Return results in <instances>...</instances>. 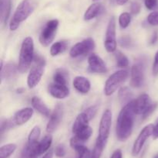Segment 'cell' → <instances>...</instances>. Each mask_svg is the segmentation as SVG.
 <instances>
[{"label":"cell","instance_id":"6da1fadb","mask_svg":"<svg viewBox=\"0 0 158 158\" xmlns=\"http://www.w3.org/2000/svg\"><path fill=\"white\" fill-rule=\"evenodd\" d=\"M135 112L133 108V101L123 106L119 114L116 125V133L120 141H126L131 136L134 128Z\"/></svg>","mask_w":158,"mask_h":158},{"label":"cell","instance_id":"7a4b0ae2","mask_svg":"<svg viewBox=\"0 0 158 158\" xmlns=\"http://www.w3.org/2000/svg\"><path fill=\"white\" fill-rule=\"evenodd\" d=\"M36 7V2L35 0H23L19 4L12 15L9 23V29L14 31L17 29L23 22H24Z\"/></svg>","mask_w":158,"mask_h":158},{"label":"cell","instance_id":"3957f363","mask_svg":"<svg viewBox=\"0 0 158 158\" xmlns=\"http://www.w3.org/2000/svg\"><path fill=\"white\" fill-rule=\"evenodd\" d=\"M34 43L32 37H27L22 43L19 54L18 70L19 72L25 73L27 71L34 59Z\"/></svg>","mask_w":158,"mask_h":158},{"label":"cell","instance_id":"277c9868","mask_svg":"<svg viewBox=\"0 0 158 158\" xmlns=\"http://www.w3.org/2000/svg\"><path fill=\"white\" fill-rule=\"evenodd\" d=\"M129 77V72L127 70H120L111 74L106 80L104 85V94L110 96L114 94L124 83Z\"/></svg>","mask_w":158,"mask_h":158},{"label":"cell","instance_id":"5b68a950","mask_svg":"<svg viewBox=\"0 0 158 158\" xmlns=\"http://www.w3.org/2000/svg\"><path fill=\"white\" fill-rule=\"evenodd\" d=\"M59 26L58 20H51L46 23L40 33L39 40L43 46H48L55 38Z\"/></svg>","mask_w":158,"mask_h":158},{"label":"cell","instance_id":"8992f818","mask_svg":"<svg viewBox=\"0 0 158 158\" xmlns=\"http://www.w3.org/2000/svg\"><path fill=\"white\" fill-rule=\"evenodd\" d=\"M104 46L106 51L113 53L117 50V39H116V20L112 16L109 20L106 35H105Z\"/></svg>","mask_w":158,"mask_h":158},{"label":"cell","instance_id":"52a82bcc","mask_svg":"<svg viewBox=\"0 0 158 158\" xmlns=\"http://www.w3.org/2000/svg\"><path fill=\"white\" fill-rule=\"evenodd\" d=\"M95 48V42L92 38H86L76 43L69 51V55L73 58L88 54Z\"/></svg>","mask_w":158,"mask_h":158},{"label":"cell","instance_id":"ba28073f","mask_svg":"<svg viewBox=\"0 0 158 158\" xmlns=\"http://www.w3.org/2000/svg\"><path fill=\"white\" fill-rule=\"evenodd\" d=\"M111 124H112V112L110 109H106L103 113L100 119L99 126V139L103 141H107L110 132Z\"/></svg>","mask_w":158,"mask_h":158},{"label":"cell","instance_id":"9c48e42d","mask_svg":"<svg viewBox=\"0 0 158 158\" xmlns=\"http://www.w3.org/2000/svg\"><path fill=\"white\" fill-rule=\"evenodd\" d=\"M154 125L153 124H149V125H146L143 129L140 131V134L137 136V139L134 142V146H133L132 149V154L134 156H137L140 153L141 151L142 148H143V145H144L145 142L147 139L153 135V131H154Z\"/></svg>","mask_w":158,"mask_h":158},{"label":"cell","instance_id":"30bf717a","mask_svg":"<svg viewBox=\"0 0 158 158\" xmlns=\"http://www.w3.org/2000/svg\"><path fill=\"white\" fill-rule=\"evenodd\" d=\"M144 83V67L141 63L133 65L131 68V85L134 88H140Z\"/></svg>","mask_w":158,"mask_h":158},{"label":"cell","instance_id":"8fae6325","mask_svg":"<svg viewBox=\"0 0 158 158\" xmlns=\"http://www.w3.org/2000/svg\"><path fill=\"white\" fill-rule=\"evenodd\" d=\"M63 116V106L61 105H57L56 106L55 109L53 110L52 113L50 116L49 122L46 125V132L49 133H52L58 128L61 122Z\"/></svg>","mask_w":158,"mask_h":158},{"label":"cell","instance_id":"7c38bea8","mask_svg":"<svg viewBox=\"0 0 158 158\" xmlns=\"http://www.w3.org/2000/svg\"><path fill=\"white\" fill-rule=\"evenodd\" d=\"M152 101L148 94H140L133 100V108L136 115H143L147 109L152 105Z\"/></svg>","mask_w":158,"mask_h":158},{"label":"cell","instance_id":"4fadbf2b","mask_svg":"<svg viewBox=\"0 0 158 158\" xmlns=\"http://www.w3.org/2000/svg\"><path fill=\"white\" fill-rule=\"evenodd\" d=\"M88 64H89V70L91 72L104 74L107 71L106 66L103 59L96 54H91L89 56Z\"/></svg>","mask_w":158,"mask_h":158},{"label":"cell","instance_id":"5bb4252c","mask_svg":"<svg viewBox=\"0 0 158 158\" xmlns=\"http://www.w3.org/2000/svg\"><path fill=\"white\" fill-rule=\"evenodd\" d=\"M44 74V67L35 64L29 71L27 77V85L29 88H33L40 83Z\"/></svg>","mask_w":158,"mask_h":158},{"label":"cell","instance_id":"9a60e30c","mask_svg":"<svg viewBox=\"0 0 158 158\" xmlns=\"http://www.w3.org/2000/svg\"><path fill=\"white\" fill-rule=\"evenodd\" d=\"M48 91L52 97L58 99H65L69 94V90L66 85H60V84H56L55 82L49 85Z\"/></svg>","mask_w":158,"mask_h":158},{"label":"cell","instance_id":"2e32d148","mask_svg":"<svg viewBox=\"0 0 158 158\" xmlns=\"http://www.w3.org/2000/svg\"><path fill=\"white\" fill-rule=\"evenodd\" d=\"M32 115H33V109L32 108H22L15 113L12 121L15 125H21L23 124L26 123L32 118Z\"/></svg>","mask_w":158,"mask_h":158},{"label":"cell","instance_id":"e0dca14e","mask_svg":"<svg viewBox=\"0 0 158 158\" xmlns=\"http://www.w3.org/2000/svg\"><path fill=\"white\" fill-rule=\"evenodd\" d=\"M74 88L82 94H86L89 91L91 85L89 81L83 76H77L73 81Z\"/></svg>","mask_w":158,"mask_h":158},{"label":"cell","instance_id":"ac0fdd59","mask_svg":"<svg viewBox=\"0 0 158 158\" xmlns=\"http://www.w3.org/2000/svg\"><path fill=\"white\" fill-rule=\"evenodd\" d=\"M103 12V6L100 3L95 2L89 6L86 11L84 13V20L86 21L93 20L100 15V13Z\"/></svg>","mask_w":158,"mask_h":158},{"label":"cell","instance_id":"d6986e66","mask_svg":"<svg viewBox=\"0 0 158 158\" xmlns=\"http://www.w3.org/2000/svg\"><path fill=\"white\" fill-rule=\"evenodd\" d=\"M31 102H32V107L36 111H38L40 114L46 116V117L50 116V110H49L47 105L44 103V102L40 98L34 96L32 99V100H31Z\"/></svg>","mask_w":158,"mask_h":158},{"label":"cell","instance_id":"ffe728a7","mask_svg":"<svg viewBox=\"0 0 158 158\" xmlns=\"http://www.w3.org/2000/svg\"><path fill=\"white\" fill-rule=\"evenodd\" d=\"M12 0H0V20L2 24H6L11 11Z\"/></svg>","mask_w":158,"mask_h":158},{"label":"cell","instance_id":"44dd1931","mask_svg":"<svg viewBox=\"0 0 158 158\" xmlns=\"http://www.w3.org/2000/svg\"><path fill=\"white\" fill-rule=\"evenodd\" d=\"M89 119L88 118L87 115L83 112L80 113L78 115V116L76 119L75 122H74L73 125V133L75 134L77 133L79 130L83 129V127L88 125V122H89Z\"/></svg>","mask_w":158,"mask_h":158},{"label":"cell","instance_id":"7402d4cb","mask_svg":"<svg viewBox=\"0 0 158 158\" xmlns=\"http://www.w3.org/2000/svg\"><path fill=\"white\" fill-rule=\"evenodd\" d=\"M18 67L15 66L14 63H8L1 69V79H11L16 74Z\"/></svg>","mask_w":158,"mask_h":158},{"label":"cell","instance_id":"603a6c76","mask_svg":"<svg viewBox=\"0 0 158 158\" xmlns=\"http://www.w3.org/2000/svg\"><path fill=\"white\" fill-rule=\"evenodd\" d=\"M53 81L55 83L66 85L69 82V74L64 68H59L53 74Z\"/></svg>","mask_w":158,"mask_h":158},{"label":"cell","instance_id":"cb8c5ba5","mask_svg":"<svg viewBox=\"0 0 158 158\" xmlns=\"http://www.w3.org/2000/svg\"><path fill=\"white\" fill-rule=\"evenodd\" d=\"M118 97L122 105H126L133 101V93L128 87H122L118 92Z\"/></svg>","mask_w":158,"mask_h":158},{"label":"cell","instance_id":"d4e9b609","mask_svg":"<svg viewBox=\"0 0 158 158\" xmlns=\"http://www.w3.org/2000/svg\"><path fill=\"white\" fill-rule=\"evenodd\" d=\"M52 142V137L51 135H46L45 136L43 139H41L40 142H39L38 147H37V152H38V155L43 154V153H46L50 147L51 144Z\"/></svg>","mask_w":158,"mask_h":158},{"label":"cell","instance_id":"484cf974","mask_svg":"<svg viewBox=\"0 0 158 158\" xmlns=\"http://www.w3.org/2000/svg\"><path fill=\"white\" fill-rule=\"evenodd\" d=\"M68 43L66 41H58L54 43L50 47V54L52 57L59 55L67 49Z\"/></svg>","mask_w":158,"mask_h":158},{"label":"cell","instance_id":"4316f807","mask_svg":"<svg viewBox=\"0 0 158 158\" xmlns=\"http://www.w3.org/2000/svg\"><path fill=\"white\" fill-rule=\"evenodd\" d=\"M92 133V128L88 125H86V126L83 127V128L81 129L80 130H79L77 133H75V136H76L80 142L84 143L86 141H87L88 139H89V138L90 137Z\"/></svg>","mask_w":158,"mask_h":158},{"label":"cell","instance_id":"83f0119b","mask_svg":"<svg viewBox=\"0 0 158 158\" xmlns=\"http://www.w3.org/2000/svg\"><path fill=\"white\" fill-rule=\"evenodd\" d=\"M106 141H103L97 138L95 146L94 147V150L91 152V155L89 158H100L102 153L103 151V149H104L105 146H106Z\"/></svg>","mask_w":158,"mask_h":158},{"label":"cell","instance_id":"f1b7e54d","mask_svg":"<svg viewBox=\"0 0 158 158\" xmlns=\"http://www.w3.org/2000/svg\"><path fill=\"white\" fill-rule=\"evenodd\" d=\"M16 145L9 143L2 146L0 148V158H9L16 150Z\"/></svg>","mask_w":158,"mask_h":158},{"label":"cell","instance_id":"f546056e","mask_svg":"<svg viewBox=\"0 0 158 158\" xmlns=\"http://www.w3.org/2000/svg\"><path fill=\"white\" fill-rule=\"evenodd\" d=\"M77 154V158H89L91 153L89 149L84 145H78L74 147Z\"/></svg>","mask_w":158,"mask_h":158},{"label":"cell","instance_id":"4dcf8cb0","mask_svg":"<svg viewBox=\"0 0 158 158\" xmlns=\"http://www.w3.org/2000/svg\"><path fill=\"white\" fill-rule=\"evenodd\" d=\"M115 58L118 68H127L129 65V60L127 57L120 50L116 51Z\"/></svg>","mask_w":158,"mask_h":158},{"label":"cell","instance_id":"1f68e13d","mask_svg":"<svg viewBox=\"0 0 158 158\" xmlns=\"http://www.w3.org/2000/svg\"><path fill=\"white\" fill-rule=\"evenodd\" d=\"M41 130L39 126H35L31 132L29 133V137H28V143L35 144L39 143V138H40Z\"/></svg>","mask_w":158,"mask_h":158},{"label":"cell","instance_id":"d6a6232c","mask_svg":"<svg viewBox=\"0 0 158 158\" xmlns=\"http://www.w3.org/2000/svg\"><path fill=\"white\" fill-rule=\"evenodd\" d=\"M131 22V15L129 12H123L119 16V24L120 27L126 29Z\"/></svg>","mask_w":158,"mask_h":158},{"label":"cell","instance_id":"836d02e7","mask_svg":"<svg viewBox=\"0 0 158 158\" xmlns=\"http://www.w3.org/2000/svg\"><path fill=\"white\" fill-rule=\"evenodd\" d=\"M147 21L151 26H158V11H154L148 15Z\"/></svg>","mask_w":158,"mask_h":158},{"label":"cell","instance_id":"e575fe53","mask_svg":"<svg viewBox=\"0 0 158 158\" xmlns=\"http://www.w3.org/2000/svg\"><path fill=\"white\" fill-rule=\"evenodd\" d=\"M158 104L157 102H154V103H152V105H151V106L149 107V108H148V109L145 111V112L143 113V115H142V118H143V119L144 120V119H148V117H149L150 116H151V114H152L153 112H154V111L156 110V108H157Z\"/></svg>","mask_w":158,"mask_h":158},{"label":"cell","instance_id":"d590c367","mask_svg":"<svg viewBox=\"0 0 158 158\" xmlns=\"http://www.w3.org/2000/svg\"><path fill=\"white\" fill-rule=\"evenodd\" d=\"M14 125H15V124H14L13 121L8 120V119H5V120L2 121L1 128H0V129H1V134L2 135L3 133H4L6 129L11 128V127L13 126Z\"/></svg>","mask_w":158,"mask_h":158},{"label":"cell","instance_id":"8d00e7d4","mask_svg":"<svg viewBox=\"0 0 158 158\" xmlns=\"http://www.w3.org/2000/svg\"><path fill=\"white\" fill-rule=\"evenodd\" d=\"M55 154L58 157H63L66 154V148L63 144H59L55 149Z\"/></svg>","mask_w":158,"mask_h":158},{"label":"cell","instance_id":"74e56055","mask_svg":"<svg viewBox=\"0 0 158 158\" xmlns=\"http://www.w3.org/2000/svg\"><path fill=\"white\" fill-rule=\"evenodd\" d=\"M84 112L87 115L88 118H89V120H90V119H92L93 118L96 116V114H97V106L93 105V106L89 107V108H87L86 110H85Z\"/></svg>","mask_w":158,"mask_h":158},{"label":"cell","instance_id":"f35d334b","mask_svg":"<svg viewBox=\"0 0 158 158\" xmlns=\"http://www.w3.org/2000/svg\"><path fill=\"white\" fill-rule=\"evenodd\" d=\"M144 5L149 10H154L157 7L158 0H144Z\"/></svg>","mask_w":158,"mask_h":158},{"label":"cell","instance_id":"ab89813d","mask_svg":"<svg viewBox=\"0 0 158 158\" xmlns=\"http://www.w3.org/2000/svg\"><path fill=\"white\" fill-rule=\"evenodd\" d=\"M140 9H141V6L139 2H133L131 3V13L134 14V15H137L140 12Z\"/></svg>","mask_w":158,"mask_h":158},{"label":"cell","instance_id":"60d3db41","mask_svg":"<svg viewBox=\"0 0 158 158\" xmlns=\"http://www.w3.org/2000/svg\"><path fill=\"white\" fill-rule=\"evenodd\" d=\"M119 43H120V46L123 47H129L131 45V38L128 37H122L119 40Z\"/></svg>","mask_w":158,"mask_h":158},{"label":"cell","instance_id":"b9f144b4","mask_svg":"<svg viewBox=\"0 0 158 158\" xmlns=\"http://www.w3.org/2000/svg\"><path fill=\"white\" fill-rule=\"evenodd\" d=\"M152 71H153V74H154V76L158 75V51H157V53L155 54V56H154Z\"/></svg>","mask_w":158,"mask_h":158},{"label":"cell","instance_id":"7bdbcfd3","mask_svg":"<svg viewBox=\"0 0 158 158\" xmlns=\"http://www.w3.org/2000/svg\"><path fill=\"white\" fill-rule=\"evenodd\" d=\"M33 60L35 62V64L41 65V66L43 67H45V65H46V60H45V59L42 56L39 55V54H35L34 56Z\"/></svg>","mask_w":158,"mask_h":158},{"label":"cell","instance_id":"ee69618b","mask_svg":"<svg viewBox=\"0 0 158 158\" xmlns=\"http://www.w3.org/2000/svg\"><path fill=\"white\" fill-rule=\"evenodd\" d=\"M122 152L120 150H116L113 153L112 156H110V158H122Z\"/></svg>","mask_w":158,"mask_h":158},{"label":"cell","instance_id":"f6af8a7d","mask_svg":"<svg viewBox=\"0 0 158 158\" xmlns=\"http://www.w3.org/2000/svg\"><path fill=\"white\" fill-rule=\"evenodd\" d=\"M153 138L154 139H158V122L156 124V125L154 128V131H153Z\"/></svg>","mask_w":158,"mask_h":158},{"label":"cell","instance_id":"bcb514c9","mask_svg":"<svg viewBox=\"0 0 158 158\" xmlns=\"http://www.w3.org/2000/svg\"><path fill=\"white\" fill-rule=\"evenodd\" d=\"M157 38H158L157 33L155 32L154 33V35L152 36V38H151V44H153V43H156V41H157Z\"/></svg>","mask_w":158,"mask_h":158},{"label":"cell","instance_id":"7dc6e473","mask_svg":"<svg viewBox=\"0 0 158 158\" xmlns=\"http://www.w3.org/2000/svg\"><path fill=\"white\" fill-rule=\"evenodd\" d=\"M52 155H53V153H52V150H49L48 151L46 154L44 155L43 158H52Z\"/></svg>","mask_w":158,"mask_h":158},{"label":"cell","instance_id":"c3c4849f","mask_svg":"<svg viewBox=\"0 0 158 158\" xmlns=\"http://www.w3.org/2000/svg\"><path fill=\"white\" fill-rule=\"evenodd\" d=\"M117 1V3L118 5H120V6H123V5H124L125 3L127 2L129 0H116Z\"/></svg>","mask_w":158,"mask_h":158},{"label":"cell","instance_id":"681fc988","mask_svg":"<svg viewBox=\"0 0 158 158\" xmlns=\"http://www.w3.org/2000/svg\"><path fill=\"white\" fill-rule=\"evenodd\" d=\"M154 158H158V153H157V154H156L155 156H154Z\"/></svg>","mask_w":158,"mask_h":158},{"label":"cell","instance_id":"f907efd6","mask_svg":"<svg viewBox=\"0 0 158 158\" xmlns=\"http://www.w3.org/2000/svg\"><path fill=\"white\" fill-rule=\"evenodd\" d=\"M93 1H94V2H97V1H99V0H93Z\"/></svg>","mask_w":158,"mask_h":158},{"label":"cell","instance_id":"816d5d0a","mask_svg":"<svg viewBox=\"0 0 158 158\" xmlns=\"http://www.w3.org/2000/svg\"><path fill=\"white\" fill-rule=\"evenodd\" d=\"M33 158H37V157H33Z\"/></svg>","mask_w":158,"mask_h":158}]
</instances>
